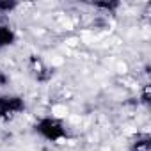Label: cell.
I'll list each match as a JSON object with an SVG mask.
<instances>
[{
    "label": "cell",
    "mask_w": 151,
    "mask_h": 151,
    "mask_svg": "<svg viewBox=\"0 0 151 151\" xmlns=\"http://www.w3.org/2000/svg\"><path fill=\"white\" fill-rule=\"evenodd\" d=\"M34 133L48 142H62L69 139V130L62 119L55 116H43L34 123Z\"/></svg>",
    "instance_id": "1"
},
{
    "label": "cell",
    "mask_w": 151,
    "mask_h": 151,
    "mask_svg": "<svg viewBox=\"0 0 151 151\" xmlns=\"http://www.w3.org/2000/svg\"><path fill=\"white\" fill-rule=\"evenodd\" d=\"M27 103L20 94H0V119L9 121L23 114Z\"/></svg>",
    "instance_id": "2"
},
{
    "label": "cell",
    "mask_w": 151,
    "mask_h": 151,
    "mask_svg": "<svg viewBox=\"0 0 151 151\" xmlns=\"http://www.w3.org/2000/svg\"><path fill=\"white\" fill-rule=\"evenodd\" d=\"M30 73H32V77L37 82H48L53 77V69L50 66H46L39 57H32L30 59Z\"/></svg>",
    "instance_id": "3"
},
{
    "label": "cell",
    "mask_w": 151,
    "mask_h": 151,
    "mask_svg": "<svg viewBox=\"0 0 151 151\" xmlns=\"http://www.w3.org/2000/svg\"><path fill=\"white\" fill-rule=\"evenodd\" d=\"M16 41H18L16 30L9 23H0V50H6V48L14 46Z\"/></svg>",
    "instance_id": "4"
},
{
    "label": "cell",
    "mask_w": 151,
    "mask_h": 151,
    "mask_svg": "<svg viewBox=\"0 0 151 151\" xmlns=\"http://www.w3.org/2000/svg\"><path fill=\"white\" fill-rule=\"evenodd\" d=\"M130 151H151V137L149 133H137L128 142Z\"/></svg>",
    "instance_id": "5"
},
{
    "label": "cell",
    "mask_w": 151,
    "mask_h": 151,
    "mask_svg": "<svg viewBox=\"0 0 151 151\" xmlns=\"http://www.w3.org/2000/svg\"><path fill=\"white\" fill-rule=\"evenodd\" d=\"M94 9H101V11H107L109 14H116L121 7V2H117V0H103V2H93L91 4Z\"/></svg>",
    "instance_id": "6"
},
{
    "label": "cell",
    "mask_w": 151,
    "mask_h": 151,
    "mask_svg": "<svg viewBox=\"0 0 151 151\" xmlns=\"http://www.w3.org/2000/svg\"><path fill=\"white\" fill-rule=\"evenodd\" d=\"M18 7H20V4L16 0H0V14H11Z\"/></svg>",
    "instance_id": "7"
},
{
    "label": "cell",
    "mask_w": 151,
    "mask_h": 151,
    "mask_svg": "<svg viewBox=\"0 0 151 151\" xmlns=\"http://www.w3.org/2000/svg\"><path fill=\"white\" fill-rule=\"evenodd\" d=\"M7 84H9V77H7L2 69H0V87H4V86H7Z\"/></svg>",
    "instance_id": "8"
}]
</instances>
